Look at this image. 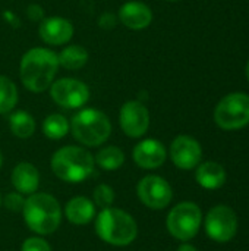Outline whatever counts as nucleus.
I'll list each match as a JSON object with an SVG mask.
<instances>
[{
  "label": "nucleus",
  "instance_id": "obj_1",
  "mask_svg": "<svg viewBox=\"0 0 249 251\" xmlns=\"http://www.w3.org/2000/svg\"><path fill=\"white\" fill-rule=\"evenodd\" d=\"M59 66L57 54L53 50L44 47L31 49L21 59V81L26 90L43 93L53 84Z\"/></svg>",
  "mask_w": 249,
  "mask_h": 251
},
{
  "label": "nucleus",
  "instance_id": "obj_2",
  "mask_svg": "<svg viewBox=\"0 0 249 251\" xmlns=\"http://www.w3.org/2000/svg\"><path fill=\"white\" fill-rule=\"evenodd\" d=\"M26 226L38 234H53L62 224V209L59 201L47 193H34L25 199L22 209Z\"/></svg>",
  "mask_w": 249,
  "mask_h": 251
},
{
  "label": "nucleus",
  "instance_id": "obj_3",
  "mask_svg": "<svg viewBox=\"0 0 249 251\" xmlns=\"http://www.w3.org/2000/svg\"><path fill=\"white\" fill-rule=\"evenodd\" d=\"M95 232L104 243L114 247H125L135 241L138 225L132 215L122 209H101L95 218Z\"/></svg>",
  "mask_w": 249,
  "mask_h": 251
},
{
  "label": "nucleus",
  "instance_id": "obj_4",
  "mask_svg": "<svg viewBox=\"0 0 249 251\" xmlns=\"http://www.w3.org/2000/svg\"><path fill=\"white\" fill-rule=\"evenodd\" d=\"M94 156L78 146H65L59 149L51 157L53 174L70 184H78L85 181L94 172Z\"/></svg>",
  "mask_w": 249,
  "mask_h": 251
},
{
  "label": "nucleus",
  "instance_id": "obj_5",
  "mask_svg": "<svg viewBox=\"0 0 249 251\" xmlns=\"http://www.w3.org/2000/svg\"><path fill=\"white\" fill-rule=\"evenodd\" d=\"M70 131L76 141L87 147L101 146L112 134V124L106 113L97 109H82L70 122Z\"/></svg>",
  "mask_w": 249,
  "mask_h": 251
},
{
  "label": "nucleus",
  "instance_id": "obj_6",
  "mask_svg": "<svg viewBox=\"0 0 249 251\" xmlns=\"http://www.w3.org/2000/svg\"><path fill=\"white\" fill-rule=\"evenodd\" d=\"M203 212L192 201H183L176 204L167 215V229L179 241L192 240L201 226Z\"/></svg>",
  "mask_w": 249,
  "mask_h": 251
},
{
  "label": "nucleus",
  "instance_id": "obj_7",
  "mask_svg": "<svg viewBox=\"0 0 249 251\" xmlns=\"http://www.w3.org/2000/svg\"><path fill=\"white\" fill-rule=\"evenodd\" d=\"M214 121L222 129H239L249 124V96L233 93L226 96L214 110Z\"/></svg>",
  "mask_w": 249,
  "mask_h": 251
},
{
  "label": "nucleus",
  "instance_id": "obj_8",
  "mask_svg": "<svg viewBox=\"0 0 249 251\" xmlns=\"http://www.w3.org/2000/svg\"><path fill=\"white\" fill-rule=\"evenodd\" d=\"M136 194L139 201L153 210L166 209L173 199L170 184L158 175L144 176L136 185Z\"/></svg>",
  "mask_w": 249,
  "mask_h": 251
},
{
  "label": "nucleus",
  "instance_id": "obj_9",
  "mask_svg": "<svg viewBox=\"0 0 249 251\" xmlns=\"http://www.w3.org/2000/svg\"><path fill=\"white\" fill-rule=\"evenodd\" d=\"M238 231V216L227 206L213 207L205 218V232L217 243L230 241Z\"/></svg>",
  "mask_w": 249,
  "mask_h": 251
},
{
  "label": "nucleus",
  "instance_id": "obj_10",
  "mask_svg": "<svg viewBox=\"0 0 249 251\" xmlns=\"http://www.w3.org/2000/svg\"><path fill=\"white\" fill-rule=\"evenodd\" d=\"M50 94L53 100L66 109H79L90 99V88L79 79L62 78L53 81L50 85Z\"/></svg>",
  "mask_w": 249,
  "mask_h": 251
},
{
  "label": "nucleus",
  "instance_id": "obj_11",
  "mask_svg": "<svg viewBox=\"0 0 249 251\" xmlns=\"http://www.w3.org/2000/svg\"><path fill=\"white\" fill-rule=\"evenodd\" d=\"M119 122L122 131L131 138L142 137L150 126L148 109L136 100L126 101L119 112Z\"/></svg>",
  "mask_w": 249,
  "mask_h": 251
},
{
  "label": "nucleus",
  "instance_id": "obj_12",
  "mask_svg": "<svg viewBox=\"0 0 249 251\" xmlns=\"http://www.w3.org/2000/svg\"><path fill=\"white\" fill-rule=\"evenodd\" d=\"M170 157L172 162L179 169L189 171L200 165L203 157V150L195 138L189 135H179L172 141Z\"/></svg>",
  "mask_w": 249,
  "mask_h": 251
},
{
  "label": "nucleus",
  "instance_id": "obj_13",
  "mask_svg": "<svg viewBox=\"0 0 249 251\" xmlns=\"http://www.w3.org/2000/svg\"><path fill=\"white\" fill-rule=\"evenodd\" d=\"M38 32L45 44L62 46L70 41L73 35V25L69 19L62 16L44 18L40 24Z\"/></svg>",
  "mask_w": 249,
  "mask_h": 251
},
{
  "label": "nucleus",
  "instance_id": "obj_14",
  "mask_svg": "<svg viewBox=\"0 0 249 251\" xmlns=\"http://www.w3.org/2000/svg\"><path fill=\"white\" fill-rule=\"evenodd\" d=\"M164 146L154 138H147L138 143L134 149V160L142 169H157L166 162Z\"/></svg>",
  "mask_w": 249,
  "mask_h": 251
},
{
  "label": "nucleus",
  "instance_id": "obj_15",
  "mask_svg": "<svg viewBox=\"0 0 249 251\" xmlns=\"http://www.w3.org/2000/svg\"><path fill=\"white\" fill-rule=\"evenodd\" d=\"M119 19L120 22L129 29H144L153 21L151 9L139 1H128L122 4L119 9Z\"/></svg>",
  "mask_w": 249,
  "mask_h": 251
},
{
  "label": "nucleus",
  "instance_id": "obj_16",
  "mask_svg": "<svg viewBox=\"0 0 249 251\" xmlns=\"http://www.w3.org/2000/svg\"><path fill=\"white\" fill-rule=\"evenodd\" d=\"M10 182L13 188L21 194H34L40 185V172L32 163L21 162L13 168Z\"/></svg>",
  "mask_w": 249,
  "mask_h": 251
},
{
  "label": "nucleus",
  "instance_id": "obj_17",
  "mask_svg": "<svg viewBox=\"0 0 249 251\" xmlns=\"http://www.w3.org/2000/svg\"><path fill=\"white\" fill-rule=\"evenodd\" d=\"M65 215L73 225H87L95 216V204L92 200L78 196L70 199L65 206Z\"/></svg>",
  "mask_w": 249,
  "mask_h": 251
},
{
  "label": "nucleus",
  "instance_id": "obj_18",
  "mask_svg": "<svg viewBox=\"0 0 249 251\" xmlns=\"http://www.w3.org/2000/svg\"><path fill=\"white\" fill-rule=\"evenodd\" d=\"M195 179L205 190H217L226 182V171L216 162H205L197 168Z\"/></svg>",
  "mask_w": 249,
  "mask_h": 251
},
{
  "label": "nucleus",
  "instance_id": "obj_19",
  "mask_svg": "<svg viewBox=\"0 0 249 251\" xmlns=\"http://www.w3.org/2000/svg\"><path fill=\"white\" fill-rule=\"evenodd\" d=\"M57 59H59V65L63 66L65 69L76 71V69H81L88 62V51L82 46L72 44V46L65 47L57 54Z\"/></svg>",
  "mask_w": 249,
  "mask_h": 251
},
{
  "label": "nucleus",
  "instance_id": "obj_20",
  "mask_svg": "<svg viewBox=\"0 0 249 251\" xmlns=\"http://www.w3.org/2000/svg\"><path fill=\"white\" fill-rule=\"evenodd\" d=\"M9 128L12 131V134L18 138H29L34 131H35V121L34 118L25 112V110H18L13 112L9 116Z\"/></svg>",
  "mask_w": 249,
  "mask_h": 251
},
{
  "label": "nucleus",
  "instance_id": "obj_21",
  "mask_svg": "<svg viewBox=\"0 0 249 251\" xmlns=\"http://www.w3.org/2000/svg\"><path fill=\"white\" fill-rule=\"evenodd\" d=\"M69 131H70V124L60 113H53L47 116L43 122V132L50 140H60L66 137Z\"/></svg>",
  "mask_w": 249,
  "mask_h": 251
},
{
  "label": "nucleus",
  "instance_id": "obj_22",
  "mask_svg": "<svg viewBox=\"0 0 249 251\" xmlns=\"http://www.w3.org/2000/svg\"><path fill=\"white\" fill-rule=\"evenodd\" d=\"M94 160L104 171H116L125 163V153L116 146H107L97 153Z\"/></svg>",
  "mask_w": 249,
  "mask_h": 251
},
{
  "label": "nucleus",
  "instance_id": "obj_23",
  "mask_svg": "<svg viewBox=\"0 0 249 251\" xmlns=\"http://www.w3.org/2000/svg\"><path fill=\"white\" fill-rule=\"evenodd\" d=\"M18 103V88L7 76L0 75V115L9 113Z\"/></svg>",
  "mask_w": 249,
  "mask_h": 251
},
{
  "label": "nucleus",
  "instance_id": "obj_24",
  "mask_svg": "<svg viewBox=\"0 0 249 251\" xmlns=\"http://www.w3.org/2000/svg\"><path fill=\"white\" fill-rule=\"evenodd\" d=\"M92 201L100 209L112 207L114 203V190L107 184H98L92 193Z\"/></svg>",
  "mask_w": 249,
  "mask_h": 251
},
{
  "label": "nucleus",
  "instance_id": "obj_25",
  "mask_svg": "<svg viewBox=\"0 0 249 251\" xmlns=\"http://www.w3.org/2000/svg\"><path fill=\"white\" fill-rule=\"evenodd\" d=\"M23 204H25V199L18 191L16 193H7L3 197V206L10 212H22Z\"/></svg>",
  "mask_w": 249,
  "mask_h": 251
},
{
  "label": "nucleus",
  "instance_id": "obj_26",
  "mask_svg": "<svg viewBox=\"0 0 249 251\" xmlns=\"http://www.w3.org/2000/svg\"><path fill=\"white\" fill-rule=\"evenodd\" d=\"M21 251H51V247L45 240L40 237H31L22 243Z\"/></svg>",
  "mask_w": 249,
  "mask_h": 251
},
{
  "label": "nucleus",
  "instance_id": "obj_27",
  "mask_svg": "<svg viewBox=\"0 0 249 251\" xmlns=\"http://www.w3.org/2000/svg\"><path fill=\"white\" fill-rule=\"evenodd\" d=\"M116 24H117V16L114 15V13H112V12H106V13H103L101 16H100V19H98V25H100V28H103V29H113L114 26H116Z\"/></svg>",
  "mask_w": 249,
  "mask_h": 251
},
{
  "label": "nucleus",
  "instance_id": "obj_28",
  "mask_svg": "<svg viewBox=\"0 0 249 251\" xmlns=\"http://www.w3.org/2000/svg\"><path fill=\"white\" fill-rule=\"evenodd\" d=\"M26 15L29 18V21L32 22H41L44 19V9L37 4V3H32L26 7Z\"/></svg>",
  "mask_w": 249,
  "mask_h": 251
},
{
  "label": "nucleus",
  "instance_id": "obj_29",
  "mask_svg": "<svg viewBox=\"0 0 249 251\" xmlns=\"http://www.w3.org/2000/svg\"><path fill=\"white\" fill-rule=\"evenodd\" d=\"M3 16H4V19L13 26H19V24H21V21H19V18L16 16V15H12V12L10 10H4V13H3Z\"/></svg>",
  "mask_w": 249,
  "mask_h": 251
},
{
  "label": "nucleus",
  "instance_id": "obj_30",
  "mask_svg": "<svg viewBox=\"0 0 249 251\" xmlns=\"http://www.w3.org/2000/svg\"><path fill=\"white\" fill-rule=\"evenodd\" d=\"M178 251H198L194 246H191V244H182L179 249H178Z\"/></svg>",
  "mask_w": 249,
  "mask_h": 251
},
{
  "label": "nucleus",
  "instance_id": "obj_31",
  "mask_svg": "<svg viewBox=\"0 0 249 251\" xmlns=\"http://www.w3.org/2000/svg\"><path fill=\"white\" fill-rule=\"evenodd\" d=\"M1 163H3V156H1V151H0V168H1Z\"/></svg>",
  "mask_w": 249,
  "mask_h": 251
},
{
  "label": "nucleus",
  "instance_id": "obj_32",
  "mask_svg": "<svg viewBox=\"0 0 249 251\" xmlns=\"http://www.w3.org/2000/svg\"><path fill=\"white\" fill-rule=\"evenodd\" d=\"M247 75H248V79H249V62H248V66H247Z\"/></svg>",
  "mask_w": 249,
  "mask_h": 251
},
{
  "label": "nucleus",
  "instance_id": "obj_33",
  "mask_svg": "<svg viewBox=\"0 0 249 251\" xmlns=\"http://www.w3.org/2000/svg\"><path fill=\"white\" fill-rule=\"evenodd\" d=\"M167 1H178V0H167Z\"/></svg>",
  "mask_w": 249,
  "mask_h": 251
},
{
  "label": "nucleus",
  "instance_id": "obj_34",
  "mask_svg": "<svg viewBox=\"0 0 249 251\" xmlns=\"http://www.w3.org/2000/svg\"><path fill=\"white\" fill-rule=\"evenodd\" d=\"M0 206H1V197H0Z\"/></svg>",
  "mask_w": 249,
  "mask_h": 251
}]
</instances>
